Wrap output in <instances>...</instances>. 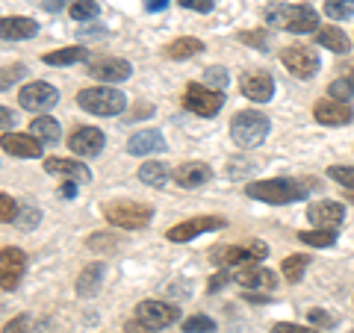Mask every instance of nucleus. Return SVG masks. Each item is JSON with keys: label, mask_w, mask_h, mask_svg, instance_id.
I'll return each mask as SVG.
<instances>
[{"label": "nucleus", "mask_w": 354, "mask_h": 333, "mask_svg": "<svg viewBox=\"0 0 354 333\" xmlns=\"http://www.w3.org/2000/svg\"><path fill=\"white\" fill-rule=\"evenodd\" d=\"M307 218L316 225V230H337L342 225V218H346V207L337 201H319V204H310Z\"/></svg>", "instance_id": "17"}, {"label": "nucleus", "mask_w": 354, "mask_h": 333, "mask_svg": "<svg viewBox=\"0 0 354 333\" xmlns=\"http://www.w3.org/2000/svg\"><path fill=\"white\" fill-rule=\"evenodd\" d=\"M328 177L330 180H337V183H342V186H348L354 192V165H330Z\"/></svg>", "instance_id": "35"}, {"label": "nucleus", "mask_w": 354, "mask_h": 333, "mask_svg": "<svg viewBox=\"0 0 354 333\" xmlns=\"http://www.w3.org/2000/svg\"><path fill=\"white\" fill-rule=\"evenodd\" d=\"M186 9H195V12H213V0H177Z\"/></svg>", "instance_id": "44"}, {"label": "nucleus", "mask_w": 354, "mask_h": 333, "mask_svg": "<svg viewBox=\"0 0 354 333\" xmlns=\"http://www.w3.org/2000/svg\"><path fill=\"white\" fill-rule=\"evenodd\" d=\"M183 106L189 109V113L201 115V118H213L221 106H225V97L221 92L209 86H201V83H189L186 86V95H183Z\"/></svg>", "instance_id": "7"}, {"label": "nucleus", "mask_w": 354, "mask_h": 333, "mask_svg": "<svg viewBox=\"0 0 354 333\" xmlns=\"http://www.w3.org/2000/svg\"><path fill=\"white\" fill-rule=\"evenodd\" d=\"M18 213H21V209L12 204V198H9V195H0V221H3V225H9V221L18 218Z\"/></svg>", "instance_id": "39"}, {"label": "nucleus", "mask_w": 354, "mask_h": 333, "mask_svg": "<svg viewBox=\"0 0 354 333\" xmlns=\"http://www.w3.org/2000/svg\"><path fill=\"white\" fill-rule=\"evenodd\" d=\"M342 74H346V80H351L354 83V59H348L346 65H342V68H339Z\"/></svg>", "instance_id": "51"}, {"label": "nucleus", "mask_w": 354, "mask_h": 333, "mask_svg": "<svg viewBox=\"0 0 354 333\" xmlns=\"http://www.w3.org/2000/svg\"><path fill=\"white\" fill-rule=\"evenodd\" d=\"M269 248L263 242H248V245H236V248H216L213 257L218 260V265H251L263 260Z\"/></svg>", "instance_id": "12"}, {"label": "nucleus", "mask_w": 354, "mask_h": 333, "mask_svg": "<svg viewBox=\"0 0 354 333\" xmlns=\"http://www.w3.org/2000/svg\"><path fill=\"white\" fill-rule=\"evenodd\" d=\"M269 127L272 124L263 113H254V109L236 113L234 121H230V139H234L239 148H257L266 142V136H269Z\"/></svg>", "instance_id": "3"}, {"label": "nucleus", "mask_w": 354, "mask_h": 333, "mask_svg": "<svg viewBox=\"0 0 354 333\" xmlns=\"http://www.w3.org/2000/svg\"><path fill=\"white\" fill-rule=\"evenodd\" d=\"M234 280L239 286H248L251 289H263V292H272L274 286H278V277H274L272 269H266V265H242L239 272H234Z\"/></svg>", "instance_id": "16"}, {"label": "nucleus", "mask_w": 354, "mask_h": 333, "mask_svg": "<svg viewBox=\"0 0 354 333\" xmlns=\"http://www.w3.org/2000/svg\"><path fill=\"white\" fill-rule=\"evenodd\" d=\"M348 198H351V201H354V195H348Z\"/></svg>", "instance_id": "52"}, {"label": "nucleus", "mask_w": 354, "mask_h": 333, "mask_svg": "<svg viewBox=\"0 0 354 333\" xmlns=\"http://www.w3.org/2000/svg\"><path fill=\"white\" fill-rule=\"evenodd\" d=\"M39 218H41V213H39L36 207H24V209H21V213H18L15 225H18L21 230H32V227L39 225Z\"/></svg>", "instance_id": "38"}, {"label": "nucleus", "mask_w": 354, "mask_h": 333, "mask_svg": "<svg viewBox=\"0 0 354 333\" xmlns=\"http://www.w3.org/2000/svg\"><path fill=\"white\" fill-rule=\"evenodd\" d=\"M101 280H104V263L86 265V269L80 272V277H77V295H80V298L97 295V289H101Z\"/></svg>", "instance_id": "24"}, {"label": "nucleus", "mask_w": 354, "mask_h": 333, "mask_svg": "<svg viewBox=\"0 0 354 333\" xmlns=\"http://www.w3.org/2000/svg\"><path fill=\"white\" fill-rule=\"evenodd\" d=\"M30 130H32V136H36L39 142H48V145L59 142V136H62L59 121H57V118H48V115H41V118H36V121H30Z\"/></svg>", "instance_id": "27"}, {"label": "nucleus", "mask_w": 354, "mask_h": 333, "mask_svg": "<svg viewBox=\"0 0 354 333\" xmlns=\"http://www.w3.org/2000/svg\"><path fill=\"white\" fill-rule=\"evenodd\" d=\"M316 44H322V48L334 50V53H346L351 48V39L339 27H319L316 30Z\"/></svg>", "instance_id": "25"}, {"label": "nucleus", "mask_w": 354, "mask_h": 333, "mask_svg": "<svg viewBox=\"0 0 354 333\" xmlns=\"http://www.w3.org/2000/svg\"><path fill=\"white\" fill-rule=\"evenodd\" d=\"M272 333H319V330L301 327V325H290V321H278V325H272Z\"/></svg>", "instance_id": "43"}, {"label": "nucleus", "mask_w": 354, "mask_h": 333, "mask_svg": "<svg viewBox=\"0 0 354 333\" xmlns=\"http://www.w3.org/2000/svg\"><path fill=\"white\" fill-rule=\"evenodd\" d=\"M139 180L145 186H153V189H162L165 180H169V165L165 162H142L139 165Z\"/></svg>", "instance_id": "26"}, {"label": "nucleus", "mask_w": 354, "mask_h": 333, "mask_svg": "<svg viewBox=\"0 0 354 333\" xmlns=\"http://www.w3.org/2000/svg\"><path fill=\"white\" fill-rule=\"evenodd\" d=\"M298 239L304 245H313V248H330L337 242V230H301Z\"/></svg>", "instance_id": "30"}, {"label": "nucleus", "mask_w": 354, "mask_h": 333, "mask_svg": "<svg viewBox=\"0 0 354 333\" xmlns=\"http://www.w3.org/2000/svg\"><path fill=\"white\" fill-rule=\"evenodd\" d=\"M307 318H310V325H316V327H334L337 325V318L328 316L325 310H310Z\"/></svg>", "instance_id": "41"}, {"label": "nucleus", "mask_w": 354, "mask_h": 333, "mask_svg": "<svg viewBox=\"0 0 354 333\" xmlns=\"http://www.w3.org/2000/svg\"><path fill=\"white\" fill-rule=\"evenodd\" d=\"M27 269V257L21 248H3V254H0V286H3L6 292H12L21 274H24Z\"/></svg>", "instance_id": "14"}, {"label": "nucleus", "mask_w": 354, "mask_h": 333, "mask_svg": "<svg viewBox=\"0 0 354 333\" xmlns=\"http://www.w3.org/2000/svg\"><path fill=\"white\" fill-rule=\"evenodd\" d=\"M88 248L92 251H113L115 248V236H109V233H92V236H88Z\"/></svg>", "instance_id": "40"}, {"label": "nucleus", "mask_w": 354, "mask_h": 333, "mask_svg": "<svg viewBox=\"0 0 354 333\" xmlns=\"http://www.w3.org/2000/svg\"><path fill=\"white\" fill-rule=\"evenodd\" d=\"M86 74L95 77V80H101V83H121L133 74V65L127 59H118V57H97V59H88Z\"/></svg>", "instance_id": "11"}, {"label": "nucleus", "mask_w": 354, "mask_h": 333, "mask_svg": "<svg viewBox=\"0 0 354 333\" xmlns=\"http://www.w3.org/2000/svg\"><path fill=\"white\" fill-rule=\"evenodd\" d=\"M39 32V24L32 18L24 15H12V18H3L0 21V36L6 41H21V39H32Z\"/></svg>", "instance_id": "22"}, {"label": "nucleus", "mask_w": 354, "mask_h": 333, "mask_svg": "<svg viewBox=\"0 0 354 333\" xmlns=\"http://www.w3.org/2000/svg\"><path fill=\"white\" fill-rule=\"evenodd\" d=\"M307 263L310 260L304 257V254H292V257H286L283 260V277L290 283H298L304 277V272H307Z\"/></svg>", "instance_id": "31"}, {"label": "nucleus", "mask_w": 354, "mask_h": 333, "mask_svg": "<svg viewBox=\"0 0 354 333\" xmlns=\"http://www.w3.org/2000/svg\"><path fill=\"white\" fill-rule=\"evenodd\" d=\"M65 3H68V0H41V6L48 9V12H59Z\"/></svg>", "instance_id": "47"}, {"label": "nucleus", "mask_w": 354, "mask_h": 333, "mask_svg": "<svg viewBox=\"0 0 354 333\" xmlns=\"http://www.w3.org/2000/svg\"><path fill=\"white\" fill-rule=\"evenodd\" d=\"M313 118L319 124H328V127H342V124H351L354 118V109L346 101H337V97H325L313 106Z\"/></svg>", "instance_id": "13"}, {"label": "nucleus", "mask_w": 354, "mask_h": 333, "mask_svg": "<svg viewBox=\"0 0 354 333\" xmlns=\"http://www.w3.org/2000/svg\"><path fill=\"white\" fill-rule=\"evenodd\" d=\"M281 62L290 68L298 80H310L319 71V53L304 48V44H292V48H283Z\"/></svg>", "instance_id": "9"}, {"label": "nucleus", "mask_w": 354, "mask_h": 333, "mask_svg": "<svg viewBox=\"0 0 354 333\" xmlns=\"http://www.w3.org/2000/svg\"><path fill=\"white\" fill-rule=\"evenodd\" d=\"M242 95L248 97V101L254 104H266V101H272V95H274V80L269 74H245L242 77Z\"/></svg>", "instance_id": "19"}, {"label": "nucleus", "mask_w": 354, "mask_h": 333, "mask_svg": "<svg viewBox=\"0 0 354 333\" xmlns=\"http://www.w3.org/2000/svg\"><path fill=\"white\" fill-rule=\"evenodd\" d=\"M21 74H24V65H12V68H3V88H9L15 80H21Z\"/></svg>", "instance_id": "46"}, {"label": "nucleus", "mask_w": 354, "mask_h": 333, "mask_svg": "<svg viewBox=\"0 0 354 333\" xmlns=\"http://www.w3.org/2000/svg\"><path fill=\"white\" fill-rule=\"evenodd\" d=\"M27 330H30V316H18L3 327V333H27Z\"/></svg>", "instance_id": "45"}, {"label": "nucleus", "mask_w": 354, "mask_h": 333, "mask_svg": "<svg viewBox=\"0 0 354 333\" xmlns=\"http://www.w3.org/2000/svg\"><path fill=\"white\" fill-rule=\"evenodd\" d=\"M225 227V218L221 216H198V218H189V221H180V225L169 227L165 239L169 242H189L201 233H213V230H221Z\"/></svg>", "instance_id": "10"}, {"label": "nucleus", "mask_w": 354, "mask_h": 333, "mask_svg": "<svg viewBox=\"0 0 354 333\" xmlns=\"http://www.w3.org/2000/svg\"><path fill=\"white\" fill-rule=\"evenodd\" d=\"M198 50H204V44L198 39H192V36H186V39L171 41L169 48H165V57L169 59H189V57H195Z\"/></svg>", "instance_id": "28"}, {"label": "nucleus", "mask_w": 354, "mask_h": 333, "mask_svg": "<svg viewBox=\"0 0 354 333\" xmlns=\"http://www.w3.org/2000/svg\"><path fill=\"white\" fill-rule=\"evenodd\" d=\"M165 148L169 145H165L160 130H139V133H133L130 142H127V151L133 157H148V153H160Z\"/></svg>", "instance_id": "20"}, {"label": "nucleus", "mask_w": 354, "mask_h": 333, "mask_svg": "<svg viewBox=\"0 0 354 333\" xmlns=\"http://www.w3.org/2000/svg\"><path fill=\"white\" fill-rule=\"evenodd\" d=\"M177 316H180V310L165 304V301H142L136 307V318L127 325V333H153V330H162L177 321Z\"/></svg>", "instance_id": "4"}, {"label": "nucleus", "mask_w": 354, "mask_h": 333, "mask_svg": "<svg viewBox=\"0 0 354 333\" xmlns=\"http://www.w3.org/2000/svg\"><path fill=\"white\" fill-rule=\"evenodd\" d=\"M77 104H80L86 113L92 115H118L124 113L127 106V97L118 92V88H109V86H92V88H83L77 95Z\"/></svg>", "instance_id": "5"}, {"label": "nucleus", "mask_w": 354, "mask_h": 333, "mask_svg": "<svg viewBox=\"0 0 354 333\" xmlns=\"http://www.w3.org/2000/svg\"><path fill=\"white\" fill-rule=\"evenodd\" d=\"M44 171H48V174H57V177H68L71 183H88V180H92V171H88L83 162H77V160H62V157L44 160Z\"/></svg>", "instance_id": "18"}, {"label": "nucleus", "mask_w": 354, "mask_h": 333, "mask_svg": "<svg viewBox=\"0 0 354 333\" xmlns=\"http://www.w3.org/2000/svg\"><path fill=\"white\" fill-rule=\"evenodd\" d=\"M18 101H21V106H24V109H30V113H48L50 106H57L59 92L50 83L36 80V83H27L24 88H21Z\"/></svg>", "instance_id": "8"}, {"label": "nucleus", "mask_w": 354, "mask_h": 333, "mask_svg": "<svg viewBox=\"0 0 354 333\" xmlns=\"http://www.w3.org/2000/svg\"><path fill=\"white\" fill-rule=\"evenodd\" d=\"M325 15L334 21L354 18V0H325Z\"/></svg>", "instance_id": "32"}, {"label": "nucleus", "mask_w": 354, "mask_h": 333, "mask_svg": "<svg viewBox=\"0 0 354 333\" xmlns=\"http://www.w3.org/2000/svg\"><path fill=\"white\" fill-rule=\"evenodd\" d=\"M239 41L254 44L257 50H266V30H257V32H239Z\"/></svg>", "instance_id": "42"}, {"label": "nucleus", "mask_w": 354, "mask_h": 333, "mask_svg": "<svg viewBox=\"0 0 354 333\" xmlns=\"http://www.w3.org/2000/svg\"><path fill=\"white\" fill-rule=\"evenodd\" d=\"M209 177H213V171H209L207 162H183V165H177V171H174L177 186H183V189H198L201 183H207Z\"/></svg>", "instance_id": "23"}, {"label": "nucleus", "mask_w": 354, "mask_h": 333, "mask_svg": "<svg viewBox=\"0 0 354 333\" xmlns=\"http://www.w3.org/2000/svg\"><path fill=\"white\" fill-rule=\"evenodd\" d=\"M204 80H207V86H209V88H216V92H221V88H227L230 74H227L225 68H218V65H213V68H207Z\"/></svg>", "instance_id": "37"}, {"label": "nucleus", "mask_w": 354, "mask_h": 333, "mask_svg": "<svg viewBox=\"0 0 354 333\" xmlns=\"http://www.w3.org/2000/svg\"><path fill=\"white\" fill-rule=\"evenodd\" d=\"M3 151L21 160H36L41 157V145L36 136H24V133H3Z\"/></svg>", "instance_id": "21"}, {"label": "nucleus", "mask_w": 354, "mask_h": 333, "mask_svg": "<svg viewBox=\"0 0 354 333\" xmlns=\"http://www.w3.org/2000/svg\"><path fill=\"white\" fill-rule=\"evenodd\" d=\"M88 57V50L86 48H62V50H50V53H44V62L48 65H74V62H80Z\"/></svg>", "instance_id": "29"}, {"label": "nucleus", "mask_w": 354, "mask_h": 333, "mask_svg": "<svg viewBox=\"0 0 354 333\" xmlns=\"http://www.w3.org/2000/svg\"><path fill=\"white\" fill-rule=\"evenodd\" d=\"M328 95L337 97V101H346L348 104V97H354V83L346 80V77H339V80H334V83L328 86Z\"/></svg>", "instance_id": "36"}, {"label": "nucleus", "mask_w": 354, "mask_h": 333, "mask_svg": "<svg viewBox=\"0 0 354 333\" xmlns=\"http://www.w3.org/2000/svg\"><path fill=\"white\" fill-rule=\"evenodd\" d=\"M145 6H148V12H162V9L169 6V0H148Z\"/></svg>", "instance_id": "48"}, {"label": "nucleus", "mask_w": 354, "mask_h": 333, "mask_svg": "<svg viewBox=\"0 0 354 333\" xmlns=\"http://www.w3.org/2000/svg\"><path fill=\"white\" fill-rule=\"evenodd\" d=\"M183 330L186 333H213L216 330V321L209 316H192L183 321Z\"/></svg>", "instance_id": "34"}, {"label": "nucleus", "mask_w": 354, "mask_h": 333, "mask_svg": "<svg viewBox=\"0 0 354 333\" xmlns=\"http://www.w3.org/2000/svg\"><path fill=\"white\" fill-rule=\"evenodd\" d=\"M68 12L74 21H92V18H97V12H101V6H97L95 0H74L68 6Z\"/></svg>", "instance_id": "33"}, {"label": "nucleus", "mask_w": 354, "mask_h": 333, "mask_svg": "<svg viewBox=\"0 0 354 333\" xmlns=\"http://www.w3.org/2000/svg\"><path fill=\"white\" fill-rule=\"evenodd\" d=\"M104 216H106V221H113L118 227L139 230L151 221L153 209L148 204H139V201H113V204L104 207Z\"/></svg>", "instance_id": "6"}, {"label": "nucleus", "mask_w": 354, "mask_h": 333, "mask_svg": "<svg viewBox=\"0 0 354 333\" xmlns=\"http://www.w3.org/2000/svg\"><path fill=\"white\" fill-rule=\"evenodd\" d=\"M266 24L286 32H313L319 27V12L304 3H281L266 12Z\"/></svg>", "instance_id": "2"}, {"label": "nucleus", "mask_w": 354, "mask_h": 333, "mask_svg": "<svg viewBox=\"0 0 354 333\" xmlns=\"http://www.w3.org/2000/svg\"><path fill=\"white\" fill-rule=\"evenodd\" d=\"M313 189V180H292V177H274V180H257L245 186V195L263 204H292L304 201Z\"/></svg>", "instance_id": "1"}, {"label": "nucleus", "mask_w": 354, "mask_h": 333, "mask_svg": "<svg viewBox=\"0 0 354 333\" xmlns=\"http://www.w3.org/2000/svg\"><path fill=\"white\" fill-rule=\"evenodd\" d=\"M68 148L71 153H77V157H97V153L104 151V133L97 127H77L71 136H68Z\"/></svg>", "instance_id": "15"}, {"label": "nucleus", "mask_w": 354, "mask_h": 333, "mask_svg": "<svg viewBox=\"0 0 354 333\" xmlns=\"http://www.w3.org/2000/svg\"><path fill=\"white\" fill-rule=\"evenodd\" d=\"M0 115H3V127L9 130V127H12L15 124V113H9V109L3 106V109H0Z\"/></svg>", "instance_id": "49"}, {"label": "nucleus", "mask_w": 354, "mask_h": 333, "mask_svg": "<svg viewBox=\"0 0 354 333\" xmlns=\"http://www.w3.org/2000/svg\"><path fill=\"white\" fill-rule=\"evenodd\" d=\"M59 195L65 198V201H71V198L77 195V192H74V183H62V189H59Z\"/></svg>", "instance_id": "50"}]
</instances>
